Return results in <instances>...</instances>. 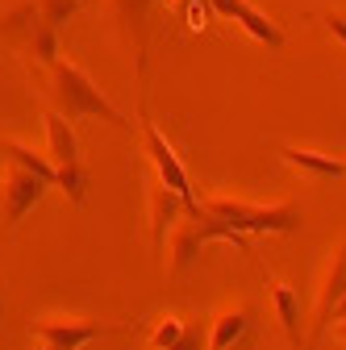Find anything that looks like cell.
I'll use <instances>...</instances> for the list:
<instances>
[{"label": "cell", "instance_id": "obj_25", "mask_svg": "<svg viewBox=\"0 0 346 350\" xmlns=\"http://www.w3.org/2000/svg\"><path fill=\"white\" fill-rule=\"evenodd\" d=\"M0 167H5V159H0Z\"/></svg>", "mask_w": 346, "mask_h": 350}, {"label": "cell", "instance_id": "obj_8", "mask_svg": "<svg viewBox=\"0 0 346 350\" xmlns=\"http://www.w3.org/2000/svg\"><path fill=\"white\" fill-rule=\"evenodd\" d=\"M209 9H213V17H226V21H234L246 38H254V42H263L267 51H280L284 46V29L267 17V13H258L254 9V0H209Z\"/></svg>", "mask_w": 346, "mask_h": 350}, {"label": "cell", "instance_id": "obj_14", "mask_svg": "<svg viewBox=\"0 0 346 350\" xmlns=\"http://www.w3.org/2000/svg\"><path fill=\"white\" fill-rule=\"evenodd\" d=\"M280 159L305 175H317V180H346V159L321 154V150H300V146H280Z\"/></svg>", "mask_w": 346, "mask_h": 350}, {"label": "cell", "instance_id": "obj_10", "mask_svg": "<svg viewBox=\"0 0 346 350\" xmlns=\"http://www.w3.org/2000/svg\"><path fill=\"white\" fill-rule=\"evenodd\" d=\"M146 204H150V238H155V250H163L167 242V230L180 221L184 213H200L196 204H188L180 192H171L159 175H150V188H146Z\"/></svg>", "mask_w": 346, "mask_h": 350}, {"label": "cell", "instance_id": "obj_18", "mask_svg": "<svg viewBox=\"0 0 346 350\" xmlns=\"http://www.w3.org/2000/svg\"><path fill=\"white\" fill-rule=\"evenodd\" d=\"M79 5H83V0H38V13L46 17L55 29H63V25L79 13Z\"/></svg>", "mask_w": 346, "mask_h": 350}, {"label": "cell", "instance_id": "obj_3", "mask_svg": "<svg viewBox=\"0 0 346 350\" xmlns=\"http://www.w3.org/2000/svg\"><path fill=\"white\" fill-rule=\"evenodd\" d=\"M200 208L209 217L226 221L230 230L254 238V234H292L300 230V208L280 200V204H254V200H238V196H204Z\"/></svg>", "mask_w": 346, "mask_h": 350}, {"label": "cell", "instance_id": "obj_7", "mask_svg": "<svg viewBox=\"0 0 346 350\" xmlns=\"http://www.w3.org/2000/svg\"><path fill=\"white\" fill-rule=\"evenodd\" d=\"M46 180L42 175H34V171H25V167H13V163H5L0 167V217H5V226H17L21 217L46 196Z\"/></svg>", "mask_w": 346, "mask_h": 350}, {"label": "cell", "instance_id": "obj_4", "mask_svg": "<svg viewBox=\"0 0 346 350\" xmlns=\"http://www.w3.org/2000/svg\"><path fill=\"white\" fill-rule=\"evenodd\" d=\"M121 334V325H101V321H88V317H38L29 325V338H38L46 350H83L96 338H113Z\"/></svg>", "mask_w": 346, "mask_h": 350}, {"label": "cell", "instance_id": "obj_22", "mask_svg": "<svg viewBox=\"0 0 346 350\" xmlns=\"http://www.w3.org/2000/svg\"><path fill=\"white\" fill-rule=\"evenodd\" d=\"M0 317H5V292H0Z\"/></svg>", "mask_w": 346, "mask_h": 350}, {"label": "cell", "instance_id": "obj_24", "mask_svg": "<svg viewBox=\"0 0 346 350\" xmlns=\"http://www.w3.org/2000/svg\"><path fill=\"white\" fill-rule=\"evenodd\" d=\"M176 5H184V0H176Z\"/></svg>", "mask_w": 346, "mask_h": 350}, {"label": "cell", "instance_id": "obj_19", "mask_svg": "<svg viewBox=\"0 0 346 350\" xmlns=\"http://www.w3.org/2000/svg\"><path fill=\"white\" fill-rule=\"evenodd\" d=\"M184 13H188V29H204L213 9H209V0H184Z\"/></svg>", "mask_w": 346, "mask_h": 350}, {"label": "cell", "instance_id": "obj_16", "mask_svg": "<svg viewBox=\"0 0 346 350\" xmlns=\"http://www.w3.org/2000/svg\"><path fill=\"white\" fill-rule=\"evenodd\" d=\"M0 159L13 163V167H25V171H34V175H42V180H46V184L55 188V163H51L46 154H38L34 146L13 142V138H0Z\"/></svg>", "mask_w": 346, "mask_h": 350}, {"label": "cell", "instance_id": "obj_15", "mask_svg": "<svg viewBox=\"0 0 346 350\" xmlns=\"http://www.w3.org/2000/svg\"><path fill=\"white\" fill-rule=\"evenodd\" d=\"M250 329V309L238 304V309H226L209 321V350H238V342Z\"/></svg>", "mask_w": 346, "mask_h": 350}, {"label": "cell", "instance_id": "obj_20", "mask_svg": "<svg viewBox=\"0 0 346 350\" xmlns=\"http://www.w3.org/2000/svg\"><path fill=\"white\" fill-rule=\"evenodd\" d=\"M321 25L346 46V13H334V9H330V13H321Z\"/></svg>", "mask_w": 346, "mask_h": 350}, {"label": "cell", "instance_id": "obj_5", "mask_svg": "<svg viewBox=\"0 0 346 350\" xmlns=\"http://www.w3.org/2000/svg\"><path fill=\"white\" fill-rule=\"evenodd\" d=\"M138 129H142V142H146V159H150V167H155V175L171 188V192H180L188 204H196L200 208V196L192 192V180H188V167L180 163V154L171 150V142L163 138V129L146 117V109L138 113Z\"/></svg>", "mask_w": 346, "mask_h": 350}, {"label": "cell", "instance_id": "obj_13", "mask_svg": "<svg viewBox=\"0 0 346 350\" xmlns=\"http://www.w3.org/2000/svg\"><path fill=\"white\" fill-rule=\"evenodd\" d=\"M42 125H46V159H51L55 167H63V163H79V138H75L71 121H67L63 113L46 109V113H42Z\"/></svg>", "mask_w": 346, "mask_h": 350}, {"label": "cell", "instance_id": "obj_21", "mask_svg": "<svg viewBox=\"0 0 346 350\" xmlns=\"http://www.w3.org/2000/svg\"><path fill=\"white\" fill-rule=\"evenodd\" d=\"M334 334H338V338L346 342V317H342V321H334Z\"/></svg>", "mask_w": 346, "mask_h": 350}, {"label": "cell", "instance_id": "obj_23", "mask_svg": "<svg viewBox=\"0 0 346 350\" xmlns=\"http://www.w3.org/2000/svg\"><path fill=\"white\" fill-rule=\"evenodd\" d=\"M38 350H46V346H42V342H38Z\"/></svg>", "mask_w": 346, "mask_h": 350}, {"label": "cell", "instance_id": "obj_1", "mask_svg": "<svg viewBox=\"0 0 346 350\" xmlns=\"http://www.w3.org/2000/svg\"><path fill=\"white\" fill-rule=\"evenodd\" d=\"M46 100L55 113H63L67 121H79V117H96V121H109L117 129H129L125 113L96 88V79L83 71L79 63L71 59H55L46 67Z\"/></svg>", "mask_w": 346, "mask_h": 350}, {"label": "cell", "instance_id": "obj_17", "mask_svg": "<svg viewBox=\"0 0 346 350\" xmlns=\"http://www.w3.org/2000/svg\"><path fill=\"white\" fill-rule=\"evenodd\" d=\"M55 188H59L71 204H83V200H88V167H83V159L55 167Z\"/></svg>", "mask_w": 346, "mask_h": 350}, {"label": "cell", "instance_id": "obj_2", "mask_svg": "<svg viewBox=\"0 0 346 350\" xmlns=\"http://www.w3.org/2000/svg\"><path fill=\"white\" fill-rule=\"evenodd\" d=\"M209 242H226V246L250 250V238H246V234L230 230L226 221L209 217L204 208H200V213H184L180 221L167 230V242H163V250H167V275H171V280L188 275V271H192V262L200 258V250H204Z\"/></svg>", "mask_w": 346, "mask_h": 350}, {"label": "cell", "instance_id": "obj_9", "mask_svg": "<svg viewBox=\"0 0 346 350\" xmlns=\"http://www.w3.org/2000/svg\"><path fill=\"white\" fill-rule=\"evenodd\" d=\"M150 9L155 0H109V13L117 17L125 42L134 46L138 75H146V46H150Z\"/></svg>", "mask_w": 346, "mask_h": 350}, {"label": "cell", "instance_id": "obj_11", "mask_svg": "<svg viewBox=\"0 0 346 350\" xmlns=\"http://www.w3.org/2000/svg\"><path fill=\"white\" fill-rule=\"evenodd\" d=\"M146 346H150V350H209V338L200 334L196 321L167 313V317H159V321L150 325Z\"/></svg>", "mask_w": 346, "mask_h": 350}, {"label": "cell", "instance_id": "obj_12", "mask_svg": "<svg viewBox=\"0 0 346 350\" xmlns=\"http://www.w3.org/2000/svg\"><path fill=\"white\" fill-rule=\"evenodd\" d=\"M267 288H271V304H276V317H280L284 338L300 350V346H305V313H300V292H296L292 284H284V280H267Z\"/></svg>", "mask_w": 346, "mask_h": 350}, {"label": "cell", "instance_id": "obj_6", "mask_svg": "<svg viewBox=\"0 0 346 350\" xmlns=\"http://www.w3.org/2000/svg\"><path fill=\"white\" fill-rule=\"evenodd\" d=\"M342 296H346V242L330 250V267H325L321 288H317V309H313V325L305 334V350H317L321 346V338L334 325V309H338Z\"/></svg>", "mask_w": 346, "mask_h": 350}]
</instances>
